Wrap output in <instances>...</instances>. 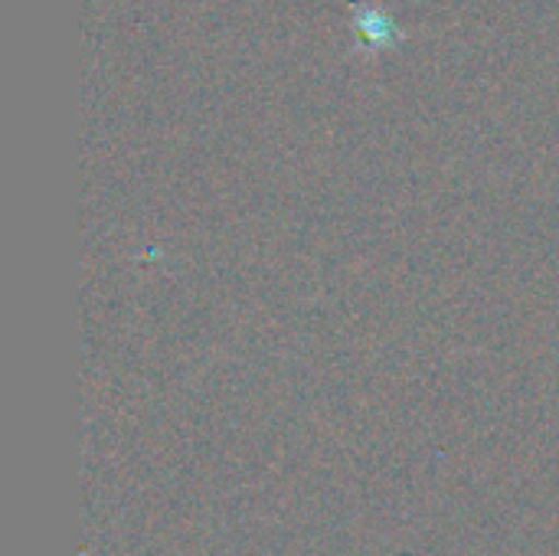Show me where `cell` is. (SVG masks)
I'll list each match as a JSON object with an SVG mask.
<instances>
[{
  "label": "cell",
  "mask_w": 559,
  "mask_h": 556,
  "mask_svg": "<svg viewBox=\"0 0 559 556\" xmlns=\"http://www.w3.org/2000/svg\"><path fill=\"white\" fill-rule=\"evenodd\" d=\"M350 16H354V29H357V43L360 49H383L403 39V26L400 20L377 0H354L350 3Z\"/></svg>",
  "instance_id": "6da1fadb"
}]
</instances>
